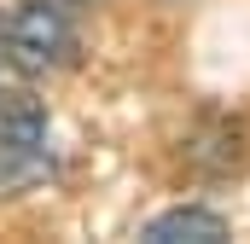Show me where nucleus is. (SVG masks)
<instances>
[{
    "instance_id": "1",
    "label": "nucleus",
    "mask_w": 250,
    "mask_h": 244,
    "mask_svg": "<svg viewBox=\"0 0 250 244\" xmlns=\"http://www.w3.org/2000/svg\"><path fill=\"white\" fill-rule=\"evenodd\" d=\"M47 140H53L47 105L23 87H6L0 93V198H12L47 175V163H53Z\"/></svg>"
},
{
    "instance_id": "4",
    "label": "nucleus",
    "mask_w": 250,
    "mask_h": 244,
    "mask_svg": "<svg viewBox=\"0 0 250 244\" xmlns=\"http://www.w3.org/2000/svg\"><path fill=\"white\" fill-rule=\"evenodd\" d=\"M0 59H6V23H0Z\"/></svg>"
},
{
    "instance_id": "3",
    "label": "nucleus",
    "mask_w": 250,
    "mask_h": 244,
    "mask_svg": "<svg viewBox=\"0 0 250 244\" xmlns=\"http://www.w3.org/2000/svg\"><path fill=\"white\" fill-rule=\"evenodd\" d=\"M151 244H221L227 239V221L215 209H169L146 227Z\"/></svg>"
},
{
    "instance_id": "2",
    "label": "nucleus",
    "mask_w": 250,
    "mask_h": 244,
    "mask_svg": "<svg viewBox=\"0 0 250 244\" xmlns=\"http://www.w3.org/2000/svg\"><path fill=\"white\" fill-rule=\"evenodd\" d=\"M76 47H82V35H76L70 0H23L6 23V59L29 76L76 64Z\"/></svg>"
}]
</instances>
